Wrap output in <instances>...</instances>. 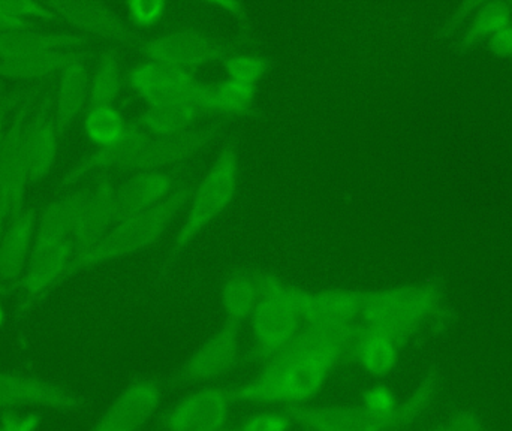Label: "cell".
I'll list each match as a JSON object with an SVG mask.
<instances>
[{
	"label": "cell",
	"instance_id": "74e56055",
	"mask_svg": "<svg viewBox=\"0 0 512 431\" xmlns=\"http://www.w3.org/2000/svg\"><path fill=\"white\" fill-rule=\"evenodd\" d=\"M430 431H484V424L474 411H459Z\"/></svg>",
	"mask_w": 512,
	"mask_h": 431
},
{
	"label": "cell",
	"instance_id": "7bdbcfd3",
	"mask_svg": "<svg viewBox=\"0 0 512 431\" xmlns=\"http://www.w3.org/2000/svg\"><path fill=\"white\" fill-rule=\"evenodd\" d=\"M6 322V312L5 307H3L2 301H0V330H2L3 325Z\"/></svg>",
	"mask_w": 512,
	"mask_h": 431
},
{
	"label": "cell",
	"instance_id": "ffe728a7",
	"mask_svg": "<svg viewBox=\"0 0 512 431\" xmlns=\"http://www.w3.org/2000/svg\"><path fill=\"white\" fill-rule=\"evenodd\" d=\"M116 189L111 174H99L71 235L75 253L93 246L116 225Z\"/></svg>",
	"mask_w": 512,
	"mask_h": 431
},
{
	"label": "cell",
	"instance_id": "f546056e",
	"mask_svg": "<svg viewBox=\"0 0 512 431\" xmlns=\"http://www.w3.org/2000/svg\"><path fill=\"white\" fill-rule=\"evenodd\" d=\"M125 81L119 51L116 47L104 48L90 74L89 107L114 105Z\"/></svg>",
	"mask_w": 512,
	"mask_h": 431
},
{
	"label": "cell",
	"instance_id": "f6af8a7d",
	"mask_svg": "<svg viewBox=\"0 0 512 431\" xmlns=\"http://www.w3.org/2000/svg\"><path fill=\"white\" fill-rule=\"evenodd\" d=\"M5 90H6L5 81L0 80V95H3V93H5Z\"/></svg>",
	"mask_w": 512,
	"mask_h": 431
},
{
	"label": "cell",
	"instance_id": "d6986e66",
	"mask_svg": "<svg viewBox=\"0 0 512 431\" xmlns=\"http://www.w3.org/2000/svg\"><path fill=\"white\" fill-rule=\"evenodd\" d=\"M182 167L138 171L116 189V223L161 203L182 182Z\"/></svg>",
	"mask_w": 512,
	"mask_h": 431
},
{
	"label": "cell",
	"instance_id": "1f68e13d",
	"mask_svg": "<svg viewBox=\"0 0 512 431\" xmlns=\"http://www.w3.org/2000/svg\"><path fill=\"white\" fill-rule=\"evenodd\" d=\"M227 78L258 84L274 68V60L255 51H231L221 60Z\"/></svg>",
	"mask_w": 512,
	"mask_h": 431
},
{
	"label": "cell",
	"instance_id": "ba28073f",
	"mask_svg": "<svg viewBox=\"0 0 512 431\" xmlns=\"http://www.w3.org/2000/svg\"><path fill=\"white\" fill-rule=\"evenodd\" d=\"M89 400L83 394L29 373L0 369V414L11 411H84Z\"/></svg>",
	"mask_w": 512,
	"mask_h": 431
},
{
	"label": "cell",
	"instance_id": "8d00e7d4",
	"mask_svg": "<svg viewBox=\"0 0 512 431\" xmlns=\"http://www.w3.org/2000/svg\"><path fill=\"white\" fill-rule=\"evenodd\" d=\"M33 86L17 87V89L9 90V92L0 95V147L5 140L6 132H8L9 123H11L12 114L17 110L20 102L32 92Z\"/></svg>",
	"mask_w": 512,
	"mask_h": 431
},
{
	"label": "cell",
	"instance_id": "4fadbf2b",
	"mask_svg": "<svg viewBox=\"0 0 512 431\" xmlns=\"http://www.w3.org/2000/svg\"><path fill=\"white\" fill-rule=\"evenodd\" d=\"M164 384L158 379H132L110 403L90 431H141L158 414Z\"/></svg>",
	"mask_w": 512,
	"mask_h": 431
},
{
	"label": "cell",
	"instance_id": "f35d334b",
	"mask_svg": "<svg viewBox=\"0 0 512 431\" xmlns=\"http://www.w3.org/2000/svg\"><path fill=\"white\" fill-rule=\"evenodd\" d=\"M207 5L216 6V8L234 15L240 21L242 38H249V35H251V23H249V14L246 11L245 3L239 2V0H210V2H207Z\"/></svg>",
	"mask_w": 512,
	"mask_h": 431
},
{
	"label": "cell",
	"instance_id": "8fae6325",
	"mask_svg": "<svg viewBox=\"0 0 512 431\" xmlns=\"http://www.w3.org/2000/svg\"><path fill=\"white\" fill-rule=\"evenodd\" d=\"M126 83L146 104L189 102L203 108L206 81H201L192 72L164 65L156 60L146 59L135 63L126 72Z\"/></svg>",
	"mask_w": 512,
	"mask_h": 431
},
{
	"label": "cell",
	"instance_id": "484cf974",
	"mask_svg": "<svg viewBox=\"0 0 512 431\" xmlns=\"http://www.w3.org/2000/svg\"><path fill=\"white\" fill-rule=\"evenodd\" d=\"M206 116L209 114L203 108L189 102H156L146 104V108L135 117L134 122L153 137H159L188 131Z\"/></svg>",
	"mask_w": 512,
	"mask_h": 431
},
{
	"label": "cell",
	"instance_id": "9c48e42d",
	"mask_svg": "<svg viewBox=\"0 0 512 431\" xmlns=\"http://www.w3.org/2000/svg\"><path fill=\"white\" fill-rule=\"evenodd\" d=\"M242 325L224 321V324L210 334L168 379L171 387L185 385H206L230 375L243 363L240 348Z\"/></svg>",
	"mask_w": 512,
	"mask_h": 431
},
{
	"label": "cell",
	"instance_id": "ab89813d",
	"mask_svg": "<svg viewBox=\"0 0 512 431\" xmlns=\"http://www.w3.org/2000/svg\"><path fill=\"white\" fill-rule=\"evenodd\" d=\"M490 50L498 56H512V24L490 36Z\"/></svg>",
	"mask_w": 512,
	"mask_h": 431
},
{
	"label": "cell",
	"instance_id": "3957f363",
	"mask_svg": "<svg viewBox=\"0 0 512 431\" xmlns=\"http://www.w3.org/2000/svg\"><path fill=\"white\" fill-rule=\"evenodd\" d=\"M441 387V373L427 370L393 414L376 415L363 405L295 406L280 411L304 431H402L423 417Z\"/></svg>",
	"mask_w": 512,
	"mask_h": 431
},
{
	"label": "cell",
	"instance_id": "83f0119b",
	"mask_svg": "<svg viewBox=\"0 0 512 431\" xmlns=\"http://www.w3.org/2000/svg\"><path fill=\"white\" fill-rule=\"evenodd\" d=\"M219 298L225 321L239 325L249 321L261 298L256 270H236L228 274L222 282Z\"/></svg>",
	"mask_w": 512,
	"mask_h": 431
},
{
	"label": "cell",
	"instance_id": "277c9868",
	"mask_svg": "<svg viewBox=\"0 0 512 431\" xmlns=\"http://www.w3.org/2000/svg\"><path fill=\"white\" fill-rule=\"evenodd\" d=\"M442 297L444 288L435 280L366 289L360 322L391 337L403 349L429 322L444 325Z\"/></svg>",
	"mask_w": 512,
	"mask_h": 431
},
{
	"label": "cell",
	"instance_id": "7a4b0ae2",
	"mask_svg": "<svg viewBox=\"0 0 512 431\" xmlns=\"http://www.w3.org/2000/svg\"><path fill=\"white\" fill-rule=\"evenodd\" d=\"M197 180L186 176L167 198L146 212L117 222L101 240L86 250L74 253L63 280L81 271L116 259L126 258L153 246L167 232L170 223L185 209Z\"/></svg>",
	"mask_w": 512,
	"mask_h": 431
},
{
	"label": "cell",
	"instance_id": "b9f144b4",
	"mask_svg": "<svg viewBox=\"0 0 512 431\" xmlns=\"http://www.w3.org/2000/svg\"><path fill=\"white\" fill-rule=\"evenodd\" d=\"M6 223H8V215H6L5 209H3L2 203H0V240H2Z\"/></svg>",
	"mask_w": 512,
	"mask_h": 431
},
{
	"label": "cell",
	"instance_id": "e0dca14e",
	"mask_svg": "<svg viewBox=\"0 0 512 431\" xmlns=\"http://www.w3.org/2000/svg\"><path fill=\"white\" fill-rule=\"evenodd\" d=\"M366 289H304L300 312L310 327L343 328L360 322Z\"/></svg>",
	"mask_w": 512,
	"mask_h": 431
},
{
	"label": "cell",
	"instance_id": "d590c367",
	"mask_svg": "<svg viewBox=\"0 0 512 431\" xmlns=\"http://www.w3.org/2000/svg\"><path fill=\"white\" fill-rule=\"evenodd\" d=\"M399 403L391 388L385 387V385H375L363 394L360 405L369 409L373 414L385 417V415L393 414Z\"/></svg>",
	"mask_w": 512,
	"mask_h": 431
},
{
	"label": "cell",
	"instance_id": "7c38bea8",
	"mask_svg": "<svg viewBox=\"0 0 512 431\" xmlns=\"http://www.w3.org/2000/svg\"><path fill=\"white\" fill-rule=\"evenodd\" d=\"M234 405L231 387H203L170 406L159 418V427L162 431H218L228 426Z\"/></svg>",
	"mask_w": 512,
	"mask_h": 431
},
{
	"label": "cell",
	"instance_id": "bcb514c9",
	"mask_svg": "<svg viewBox=\"0 0 512 431\" xmlns=\"http://www.w3.org/2000/svg\"><path fill=\"white\" fill-rule=\"evenodd\" d=\"M0 431H8L5 429V427L2 426V424H0Z\"/></svg>",
	"mask_w": 512,
	"mask_h": 431
},
{
	"label": "cell",
	"instance_id": "5b68a950",
	"mask_svg": "<svg viewBox=\"0 0 512 431\" xmlns=\"http://www.w3.org/2000/svg\"><path fill=\"white\" fill-rule=\"evenodd\" d=\"M256 277L261 298L249 319L254 345L243 361L261 366L286 348L303 327L300 303L304 288L268 271L256 270Z\"/></svg>",
	"mask_w": 512,
	"mask_h": 431
},
{
	"label": "cell",
	"instance_id": "f1b7e54d",
	"mask_svg": "<svg viewBox=\"0 0 512 431\" xmlns=\"http://www.w3.org/2000/svg\"><path fill=\"white\" fill-rule=\"evenodd\" d=\"M83 50H54L0 59V80H42L62 71Z\"/></svg>",
	"mask_w": 512,
	"mask_h": 431
},
{
	"label": "cell",
	"instance_id": "ee69618b",
	"mask_svg": "<svg viewBox=\"0 0 512 431\" xmlns=\"http://www.w3.org/2000/svg\"><path fill=\"white\" fill-rule=\"evenodd\" d=\"M218 431H239V427L227 426V427H224V429H221V430H218Z\"/></svg>",
	"mask_w": 512,
	"mask_h": 431
},
{
	"label": "cell",
	"instance_id": "d6a6232c",
	"mask_svg": "<svg viewBox=\"0 0 512 431\" xmlns=\"http://www.w3.org/2000/svg\"><path fill=\"white\" fill-rule=\"evenodd\" d=\"M511 20V8L508 3H486L475 15L468 32L462 39V48L472 47L487 36L495 35L502 27L508 26Z\"/></svg>",
	"mask_w": 512,
	"mask_h": 431
},
{
	"label": "cell",
	"instance_id": "d4e9b609",
	"mask_svg": "<svg viewBox=\"0 0 512 431\" xmlns=\"http://www.w3.org/2000/svg\"><path fill=\"white\" fill-rule=\"evenodd\" d=\"M258 84L224 78L215 83H206L203 108L209 116L233 117L259 116Z\"/></svg>",
	"mask_w": 512,
	"mask_h": 431
},
{
	"label": "cell",
	"instance_id": "8992f818",
	"mask_svg": "<svg viewBox=\"0 0 512 431\" xmlns=\"http://www.w3.org/2000/svg\"><path fill=\"white\" fill-rule=\"evenodd\" d=\"M135 48L146 59L192 74L209 63L221 62L234 51L233 45L224 39L194 26L177 27L153 38H141Z\"/></svg>",
	"mask_w": 512,
	"mask_h": 431
},
{
	"label": "cell",
	"instance_id": "836d02e7",
	"mask_svg": "<svg viewBox=\"0 0 512 431\" xmlns=\"http://www.w3.org/2000/svg\"><path fill=\"white\" fill-rule=\"evenodd\" d=\"M125 8L132 24L149 27L164 17L168 3L165 0H129L125 3Z\"/></svg>",
	"mask_w": 512,
	"mask_h": 431
},
{
	"label": "cell",
	"instance_id": "603a6c76",
	"mask_svg": "<svg viewBox=\"0 0 512 431\" xmlns=\"http://www.w3.org/2000/svg\"><path fill=\"white\" fill-rule=\"evenodd\" d=\"M89 86V66L86 53L81 51L60 71L54 90V120L60 137L68 131L86 105H89Z\"/></svg>",
	"mask_w": 512,
	"mask_h": 431
},
{
	"label": "cell",
	"instance_id": "30bf717a",
	"mask_svg": "<svg viewBox=\"0 0 512 431\" xmlns=\"http://www.w3.org/2000/svg\"><path fill=\"white\" fill-rule=\"evenodd\" d=\"M230 117H218L204 125L194 126L179 134L150 135L143 149L125 165L122 171L167 170L177 168L203 152L210 144L215 143L230 125Z\"/></svg>",
	"mask_w": 512,
	"mask_h": 431
},
{
	"label": "cell",
	"instance_id": "4dcf8cb0",
	"mask_svg": "<svg viewBox=\"0 0 512 431\" xmlns=\"http://www.w3.org/2000/svg\"><path fill=\"white\" fill-rule=\"evenodd\" d=\"M128 123L116 105L89 107L83 120L84 134L96 146H108L125 135Z\"/></svg>",
	"mask_w": 512,
	"mask_h": 431
},
{
	"label": "cell",
	"instance_id": "e575fe53",
	"mask_svg": "<svg viewBox=\"0 0 512 431\" xmlns=\"http://www.w3.org/2000/svg\"><path fill=\"white\" fill-rule=\"evenodd\" d=\"M294 426L288 415L280 409L256 412L246 418L239 426V431H289Z\"/></svg>",
	"mask_w": 512,
	"mask_h": 431
},
{
	"label": "cell",
	"instance_id": "2e32d148",
	"mask_svg": "<svg viewBox=\"0 0 512 431\" xmlns=\"http://www.w3.org/2000/svg\"><path fill=\"white\" fill-rule=\"evenodd\" d=\"M74 253V244L66 240L51 249L30 255L29 264L18 285L20 300L15 312L17 319L24 318L36 303L44 300L48 292L62 283L63 274Z\"/></svg>",
	"mask_w": 512,
	"mask_h": 431
},
{
	"label": "cell",
	"instance_id": "4316f807",
	"mask_svg": "<svg viewBox=\"0 0 512 431\" xmlns=\"http://www.w3.org/2000/svg\"><path fill=\"white\" fill-rule=\"evenodd\" d=\"M400 352L402 348L391 337L360 322L358 342L355 346V366L373 378H385L396 369Z\"/></svg>",
	"mask_w": 512,
	"mask_h": 431
},
{
	"label": "cell",
	"instance_id": "7402d4cb",
	"mask_svg": "<svg viewBox=\"0 0 512 431\" xmlns=\"http://www.w3.org/2000/svg\"><path fill=\"white\" fill-rule=\"evenodd\" d=\"M92 185L83 186L51 201L36 222L35 243L32 253L51 249L63 241L71 240Z\"/></svg>",
	"mask_w": 512,
	"mask_h": 431
},
{
	"label": "cell",
	"instance_id": "9a60e30c",
	"mask_svg": "<svg viewBox=\"0 0 512 431\" xmlns=\"http://www.w3.org/2000/svg\"><path fill=\"white\" fill-rule=\"evenodd\" d=\"M54 92L47 87L39 98L24 132L27 176L38 183L53 170L59 152V131L54 120Z\"/></svg>",
	"mask_w": 512,
	"mask_h": 431
},
{
	"label": "cell",
	"instance_id": "5bb4252c",
	"mask_svg": "<svg viewBox=\"0 0 512 431\" xmlns=\"http://www.w3.org/2000/svg\"><path fill=\"white\" fill-rule=\"evenodd\" d=\"M44 3L59 21L72 24L86 35L134 47L140 42L141 36L108 3L99 0H48Z\"/></svg>",
	"mask_w": 512,
	"mask_h": 431
},
{
	"label": "cell",
	"instance_id": "52a82bcc",
	"mask_svg": "<svg viewBox=\"0 0 512 431\" xmlns=\"http://www.w3.org/2000/svg\"><path fill=\"white\" fill-rule=\"evenodd\" d=\"M47 87L44 83L35 84L32 92L20 102L12 114L8 132L0 147V203L8 215V220L24 209V197L27 185H30L24 152V132Z\"/></svg>",
	"mask_w": 512,
	"mask_h": 431
},
{
	"label": "cell",
	"instance_id": "ac0fdd59",
	"mask_svg": "<svg viewBox=\"0 0 512 431\" xmlns=\"http://www.w3.org/2000/svg\"><path fill=\"white\" fill-rule=\"evenodd\" d=\"M38 212L24 207L6 223L0 240V295L18 288L35 243Z\"/></svg>",
	"mask_w": 512,
	"mask_h": 431
},
{
	"label": "cell",
	"instance_id": "44dd1931",
	"mask_svg": "<svg viewBox=\"0 0 512 431\" xmlns=\"http://www.w3.org/2000/svg\"><path fill=\"white\" fill-rule=\"evenodd\" d=\"M149 138V132L144 131L138 123L131 120L128 123L125 135L119 141L108 144V146L98 147L95 152L78 161L74 167L69 168L63 174L62 179L57 183V188H71L93 171H105L110 170V168L122 171L125 165L143 149Z\"/></svg>",
	"mask_w": 512,
	"mask_h": 431
},
{
	"label": "cell",
	"instance_id": "cb8c5ba5",
	"mask_svg": "<svg viewBox=\"0 0 512 431\" xmlns=\"http://www.w3.org/2000/svg\"><path fill=\"white\" fill-rule=\"evenodd\" d=\"M92 36L75 30H15L0 33V59L54 50H81L92 44Z\"/></svg>",
	"mask_w": 512,
	"mask_h": 431
},
{
	"label": "cell",
	"instance_id": "60d3db41",
	"mask_svg": "<svg viewBox=\"0 0 512 431\" xmlns=\"http://www.w3.org/2000/svg\"><path fill=\"white\" fill-rule=\"evenodd\" d=\"M32 20L15 17L0 9V33L15 32V30L33 29Z\"/></svg>",
	"mask_w": 512,
	"mask_h": 431
},
{
	"label": "cell",
	"instance_id": "6da1fadb",
	"mask_svg": "<svg viewBox=\"0 0 512 431\" xmlns=\"http://www.w3.org/2000/svg\"><path fill=\"white\" fill-rule=\"evenodd\" d=\"M239 144L237 135H227L212 164L195 183L182 225L162 262L159 279L170 273L192 241L233 204L240 185Z\"/></svg>",
	"mask_w": 512,
	"mask_h": 431
}]
</instances>
